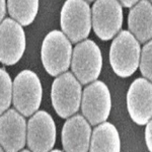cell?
<instances>
[{
  "label": "cell",
  "mask_w": 152,
  "mask_h": 152,
  "mask_svg": "<svg viewBox=\"0 0 152 152\" xmlns=\"http://www.w3.org/2000/svg\"><path fill=\"white\" fill-rule=\"evenodd\" d=\"M26 50V34L18 21L5 18L0 23V62L6 66L14 65Z\"/></svg>",
  "instance_id": "9"
},
{
  "label": "cell",
  "mask_w": 152,
  "mask_h": 152,
  "mask_svg": "<svg viewBox=\"0 0 152 152\" xmlns=\"http://www.w3.org/2000/svg\"><path fill=\"white\" fill-rule=\"evenodd\" d=\"M8 13L20 26H29L39 10V0H7Z\"/></svg>",
  "instance_id": "16"
},
{
  "label": "cell",
  "mask_w": 152,
  "mask_h": 152,
  "mask_svg": "<svg viewBox=\"0 0 152 152\" xmlns=\"http://www.w3.org/2000/svg\"><path fill=\"white\" fill-rule=\"evenodd\" d=\"M123 24V9L119 0H96L91 9V26L100 40L109 41Z\"/></svg>",
  "instance_id": "7"
},
{
  "label": "cell",
  "mask_w": 152,
  "mask_h": 152,
  "mask_svg": "<svg viewBox=\"0 0 152 152\" xmlns=\"http://www.w3.org/2000/svg\"><path fill=\"white\" fill-rule=\"evenodd\" d=\"M26 142L31 151L52 150L56 142V125L51 115L45 111L35 113L26 127Z\"/></svg>",
  "instance_id": "10"
},
{
  "label": "cell",
  "mask_w": 152,
  "mask_h": 152,
  "mask_svg": "<svg viewBox=\"0 0 152 152\" xmlns=\"http://www.w3.org/2000/svg\"><path fill=\"white\" fill-rule=\"evenodd\" d=\"M91 128L87 120L76 115L65 122L62 129V145L65 151L86 152L89 150Z\"/></svg>",
  "instance_id": "13"
},
{
  "label": "cell",
  "mask_w": 152,
  "mask_h": 152,
  "mask_svg": "<svg viewBox=\"0 0 152 152\" xmlns=\"http://www.w3.org/2000/svg\"><path fill=\"white\" fill-rule=\"evenodd\" d=\"M6 12V3L5 0H0V23H1L2 19L5 16Z\"/></svg>",
  "instance_id": "20"
},
{
  "label": "cell",
  "mask_w": 152,
  "mask_h": 152,
  "mask_svg": "<svg viewBox=\"0 0 152 152\" xmlns=\"http://www.w3.org/2000/svg\"><path fill=\"white\" fill-rule=\"evenodd\" d=\"M0 151H3V148L1 147V145H0Z\"/></svg>",
  "instance_id": "22"
},
{
  "label": "cell",
  "mask_w": 152,
  "mask_h": 152,
  "mask_svg": "<svg viewBox=\"0 0 152 152\" xmlns=\"http://www.w3.org/2000/svg\"><path fill=\"white\" fill-rule=\"evenodd\" d=\"M71 56V42L64 33L52 31L45 37L41 49L42 63L51 76H57L66 72L70 67Z\"/></svg>",
  "instance_id": "2"
},
{
  "label": "cell",
  "mask_w": 152,
  "mask_h": 152,
  "mask_svg": "<svg viewBox=\"0 0 152 152\" xmlns=\"http://www.w3.org/2000/svg\"><path fill=\"white\" fill-rule=\"evenodd\" d=\"M145 142H146V146L148 147V150L152 151V123H151V120L146 124Z\"/></svg>",
  "instance_id": "19"
},
{
  "label": "cell",
  "mask_w": 152,
  "mask_h": 152,
  "mask_svg": "<svg viewBox=\"0 0 152 152\" xmlns=\"http://www.w3.org/2000/svg\"><path fill=\"white\" fill-rule=\"evenodd\" d=\"M151 57H152V43L148 41L144 45L140 53V60H139V66H140L141 74L146 78L147 80L151 81L152 79V69H151Z\"/></svg>",
  "instance_id": "18"
},
{
  "label": "cell",
  "mask_w": 152,
  "mask_h": 152,
  "mask_svg": "<svg viewBox=\"0 0 152 152\" xmlns=\"http://www.w3.org/2000/svg\"><path fill=\"white\" fill-rule=\"evenodd\" d=\"M70 65L73 75L81 84L96 80L102 66V52L99 46L91 40L80 42L73 49Z\"/></svg>",
  "instance_id": "5"
},
{
  "label": "cell",
  "mask_w": 152,
  "mask_h": 152,
  "mask_svg": "<svg viewBox=\"0 0 152 152\" xmlns=\"http://www.w3.org/2000/svg\"><path fill=\"white\" fill-rule=\"evenodd\" d=\"M138 1L139 0H119V2L121 3V5H123L125 7H128V8L134 6Z\"/></svg>",
  "instance_id": "21"
},
{
  "label": "cell",
  "mask_w": 152,
  "mask_h": 152,
  "mask_svg": "<svg viewBox=\"0 0 152 152\" xmlns=\"http://www.w3.org/2000/svg\"><path fill=\"white\" fill-rule=\"evenodd\" d=\"M43 88L38 75L31 70H23L12 82V102L16 111L29 117L38 111L42 102Z\"/></svg>",
  "instance_id": "3"
},
{
  "label": "cell",
  "mask_w": 152,
  "mask_h": 152,
  "mask_svg": "<svg viewBox=\"0 0 152 152\" xmlns=\"http://www.w3.org/2000/svg\"><path fill=\"white\" fill-rule=\"evenodd\" d=\"M128 113L136 124L146 125L152 117V85L146 78H137L127 94Z\"/></svg>",
  "instance_id": "11"
},
{
  "label": "cell",
  "mask_w": 152,
  "mask_h": 152,
  "mask_svg": "<svg viewBox=\"0 0 152 152\" xmlns=\"http://www.w3.org/2000/svg\"><path fill=\"white\" fill-rule=\"evenodd\" d=\"M12 100V81L8 73L0 68V115L7 111Z\"/></svg>",
  "instance_id": "17"
},
{
  "label": "cell",
  "mask_w": 152,
  "mask_h": 152,
  "mask_svg": "<svg viewBox=\"0 0 152 152\" xmlns=\"http://www.w3.org/2000/svg\"><path fill=\"white\" fill-rule=\"evenodd\" d=\"M87 1H89V2H91V1H94V0H87Z\"/></svg>",
  "instance_id": "23"
},
{
  "label": "cell",
  "mask_w": 152,
  "mask_h": 152,
  "mask_svg": "<svg viewBox=\"0 0 152 152\" xmlns=\"http://www.w3.org/2000/svg\"><path fill=\"white\" fill-rule=\"evenodd\" d=\"M26 142V122L15 110L5 111L0 116V145L4 151L15 152Z\"/></svg>",
  "instance_id": "12"
},
{
  "label": "cell",
  "mask_w": 152,
  "mask_h": 152,
  "mask_svg": "<svg viewBox=\"0 0 152 152\" xmlns=\"http://www.w3.org/2000/svg\"><path fill=\"white\" fill-rule=\"evenodd\" d=\"M112 107L109 87L102 81H94L85 88L81 99V111L90 125L107 121Z\"/></svg>",
  "instance_id": "8"
},
{
  "label": "cell",
  "mask_w": 152,
  "mask_h": 152,
  "mask_svg": "<svg viewBox=\"0 0 152 152\" xmlns=\"http://www.w3.org/2000/svg\"><path fill=\"white\" fill-rule=\"evenodd\" d=\"M61 28L72 43H78L89 36L91 9L85 0H66L61 9Z\"/></svg>",
  "instance_id": "4"
},
{
  "label": "cell",
  "mask_w": 152,
  "mask_h": 152,
  "mask_svg": "<svg viewBox=\"0 0 152 152\" xmlns=\"http://www.w3.org/2000/svg\"><path fill=\"white\" fill-rule=\"evenodd\" d=\"M52 104L61 118H69L78 112L81 104V84L72 73H62L52 84Z\"/></svg>",
  "instance_id": "6"
},
{
  "label": "cell",
  "mask_w": 152,
  "mask_h": 152,
  "mask_svg": "<svg viewBox=\"0 0 152 152\" xmlns=\"http://www.w3.org/2000/svg\"><path fill=\"white\" fill-rule=\"evenodd\" d=\"M128 26L140 43L150 41L152 37V6L149 0H139L128 15Z\"/></svg>",
  "instance_id": "14"
},
{
  "label": "cell",
  "mask_w": 152,
  "mask_h": 152,
  "mask_svg": "<svg viewBox=\"0 0 152 152\" xmlns=\"http://www.w3.org/2000/svg\"><path fill=\"white\" fill-rule=\"evenodd\" d=\"M141 48L139 42L128 31H122L110 49V63L120 77H129L134 74L139 66Z\"/></svg>",
  "instance_id": "1"
},
{
  "label": "cell",
  "mask_w": 152,
  "mask_h": 152,
  "mask_svg": "<svg viewBox=\"0 0 152 152\" xmlns=\"http://www.w3.org/2000/svg\"><path fill=\"white\" fill-rule=\"evenodd\" d=\"M90 151L119 152L121 150V141L116 127L111 123L102 122L94 130L90 137Z\"/></svg>",
  "instance_id": "15"
},
{
  "label": "cell",
  "mask_w": 152,
  "mask_h": 152,
  "mask_svg": "<svg viewBox=\"0 0 152 152\" xmlns=\"http://www.w3.org/2000/svg\"><path fill=\"white\" fill-rule=\"evenodd\" d=\"M149 1H150V0H149Z\"/></svg>",
  "instance_id": "24"
}]
</instances>
